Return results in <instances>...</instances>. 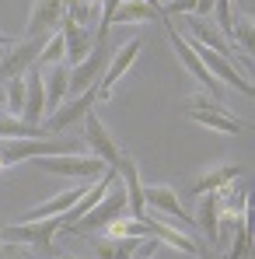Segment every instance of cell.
I'll use <instances>...</instances> for the list:
<instances>
[{"mask_svg": "<svg viewBox=\"0 0 255 259\" xmlns=\"http://www.w3.org/2000/svg\"><path fill=\"white\" fill-rule=\"evenodd\" d=\"M0 60H4V46H0Z\"/></svg>", "mask_w": 255, "mask_h": 259, "instance_id": "obj_32", "label": "cell"}, {"mask_svg": "<svg viewBox=\"0 0 255 259\" xmlns=\"http://www.w3.org/2000/svg\"><path fill=\"white\" fill-rule=\"evenodd\" d=\"M101 235H105V238H150L147 221H143V217H129V214L109 221V224L101 228Z\"/></svg>", "mask_w": 255, "mask_h": 259, "instance_id": "obj_21", "label": "cell"}, {"mask_svg": "<svg viewBox=\"0 0 255 259\" xmlns=\"http://www.w3.org/2000/svg\"><path fill=\"white\" fill-rule=\"evenodd\" d=\"M67 18V0H35L32 4V14H28V25H25V39H35V35H53Z\"/></svg>", "mask_w": 255, "mask_h": 259, "instance_id": "obj_8", "label": "cell"}, {"mask_svg": "<svg viewBox=\"0 0 255 259\" xmlns=\"http://www.w3.org/2000/svg\"><path fill=\"white\" fill-rule=\"evenodd\" d=\"M192 221H196V228L207 231V242L217 249V238H220V207H217V193H203V196H199V207H196Z\"/></svg>", "mask_w": 255, "mask_h": 259, "instance_id": "obj_17", "label": "cell"}, {"mask_svg": "<svg viewBox=\"0 0 255 259\" xmlns=\"http://www.w3.org/2000/svg\"><path fill=\"white\" fill-rule=\"evenodd\" d=\"M126 207H129L126 189H123V186H119V179H116V182L109 186V193H105V196H101V200H98V203H94V207H91V210H87V214L81 217L70 231H74V235H91V231H101L109 221H116V217L126 214Z\"/></svg>", "mask_w": 255, "mask_h": 259, "instance_id": "obj_2", "label": "cell"}, {"mask_svg": "<svg viewBox=\"0 0 255 259\" xmlns=\"http://www.w3.org/2000/svg\"><path fill=\"white\" fill-rule=\"evenodd\" d=\"M94 98H98V91L94 88H87V91H81V95H74L70 102H63L49 119H45V133L53 137V133H60V130L74 126V123H81L87 112H91V105H94Z\"/></svg>", "mask_w": 255, "mask_h": 259, "instance_id": "obj_10", "label": "cell"}, {"mask_svg": "<svg viewBox=\"0 0 255 259\" xmlns=\"http://www.w3.org/2000/svg\"><path fill=\"white\" fill-rule=\"evenodd\" d=\"M217 207L220 214H245L248 210V186H241L238 179L217 189Z\"/></svg>", "mask_w": 255, "mask_h": 259, "instance_id": "obj_19", "label": "cell"}, {"mask_svg": "<svg viewBox=\"0 0 255 259\" xmlns=\"http://www.w3.org/2000/svg\"><path fill=\"white\" fill-rule=\"evenodd\" d=\"M161 14H196V0H168L161 4Z\"/></svg>", "mask_w": 255, "mask_h": 259, "instance_id": "obj_27", "label": "cell"}, {"mask_svg": "<svg viewBox=\"0 0 255 259\" xmlns=\"http://www.w3.org/2000/svg\"><path fill=\"white\" fill-rule=\"evenodd\" d=\"M0 46H4V49H7V46H18V39H14V35H7V32H0Z\"/></svg>", "mask_w": 255, "mask_h": 259, "instance_id": "obj_30", "label": "cell"}, {"mask_svg": "<svg viewBox=\"0 0 255 259\" xmlns=\"http://www.w3.org/2000/svg\"><path fill=\"white\" fill-rule=\"evenodd\" d=\"M150 18H158V11L150 4H143V0H123L116 7V14H112V25H140V21H150Z\"/></svg>", "mask_w": 255, "mask_h": 259, "instance_id": "obj_23", "label": "cell"}, {"mask_svg": "<svg viewBox=\"0 0 255 259\" xmlns=\"http://www.w3.org/2000/svg\"><path fill=\"white\" fill-rule=\"evenodd\" d=\"M45 112V88H42V74L39 70H25V112L21 119L25 123H39Z\"/></svg>", "mask_w": 255, "mask_h": 259, "instance_id": "obj_16", "label": "cell"}, {"mask_svg": "<svg viewBox=\"0 0 255 259\" xmlns=\"http://www.w3.org/2000/svg\"><path fill=\"white\" fill-rule=\"evenodd\" d=\"M60 32H63V42H67V67L81 63L87 53H91V46H94V35L87 28H81V25H74L70 18H63Z\"/></svg>", "mask_w": 255, "mask_h": 259, "instance_id": "obj_13", "label": "cell"}, {"mask_svg": "<svg viewBox=\"0 0 255 259\" xmlns=\"http://www.w3.org/2000/svg\"><path fill=\"white\" fill-rule=\"evenodd\" d=\"M28 137H39V140H49L45 126L39 123H25L11 112H0V140H28Z\"/></svg>", "mask_w": 255, "mask_h": 259, "instance_id": "obj_18", "label": "cell"}, {"mask_svg": "<svg viewBox=\"0 0 255 259\" xmlns=\"http://www.w3.org/2000/svg\"><path fill=\"white\" fill-rule=\"evenodd\" d=\"M4 102H7V98H4V88H0V105H4Z\"/></svg>", "mask_w": 255, "mask_h": 259, "instance_id": "obj_31", "label": "cell"}, {"mask_svg": "<svg viewBox=\"0 0 255 259\" xmlns=\"http://www.w3.org/2000/svg\"><path fill=\"white\" fill-rule=\"evenodd\" d=\"M234 179H241V165H213V168H203V172L189 182V193H192V196L217 193L220 186H227V182H234Z\"/></svg>", "mask_w": 255, "mask_h": 259, "instance_id": "obj_12", "label": "cell"}, {"mask_svg": "<svg viewBox=\"0 0 255 259\" xmlns=\"http://www.w3.org/2000/svg\"><path fill=\"white\" fill-rule=\"evenodd\" d=\"M105 67H109V46H105V42H94L84 60L70 67V84H67V95L74 98V95H81V91H87V88H98L101 74H105Z\"/></svg>", "mask_w": 255, "mask_h": 259, "instance_id": "obj_3", "label": "cell"}, {"mask_svg": "<svg viewBox=\"0 0 255 259\" xmlns=\"http://www.w3.org/2000/svg\"><path fill=\"white\" fill-rule=\"evenodd\" d=\"M140 46H143V39L136 35V39H129V42H123V49H116V56H112V63L105 67V74H101V81H98V98L101 102H109L112 98V88L119 84L123 77L129 74V67L136 63V56H140Z\"/></svg>", "mask_w": 255, "mask_h": 259, "instance_id": "obj_5", "label": "cell"}, {"mask_svg": "<svg viewBox=\"0 0 255 259\" xmlns=\"http://www.w3.org/2000/svg\"><path fill=\"white\" fill-rule=\"evenodd\" d=\"M143 207L158 210V217L175 221V224H189V228L196 224L192 214H185V207H182V200L171 186H143Z\"/></svg>", "mask_w": 255, "mask_h": 259, "instance_id": "obj_7", "label": "cell"}, {"mask_svg": "<svg viewBox=\"0 0 255 259\" xmlns=\"http://www.w3.org/2000/svg\"><path fill=\"white\" fill-rule=\"evenodd\" d=\"M35 168H42L49 175H63V179H81V182H94L105 175V161L94 154H49V158H32Z\"/></svg>", "mask_w": 255, "mask_h": 259, "instance_id": "obj_1", "label": "cell"}, {"mask_svg": "<svg viewBox=\"0 0 255 259\" xmlns=\"http://www.w3.org/2000/svg\"><path fill=\"white\" fill-rule=\"evenodd\" d=\"M231 231L234 238H227V256L224 259H245L252 249V235H248V210L245 214H231Z\"/></svg>", "mask_w": 255, "mask_h": 259, "instance_id": "obj_20", "label": "cell"}, {"mask_svg": "<svg viewBox=\"0 0 255 259\" xmlns=\"http://www.w3.org/2000/svg\"><path fill=\"white\" fill-rule=\"evenodd\" d=\"M67 84H70V67L67 63H53L42 70V88H45V109H60L67 98Z\"/></svg>", "mask_w": 255, "mask_h": 259, "instance_id": "obj_15", "label": "cell"}, {"mask_svg": "<svg viewBox=\"0 0 255 259\" xmlns=\"http://www.w3.org/2000/svg\"><path fill=\"white\" fill-rule=\"evenodd\" d=\"M143 221H147V231H150V238H158L161 245H171V249H178V252H189V256H196V235H189V231H182L178 224H171V221H165V217H147L140 214Z\"/></svg>", "mask_w": 255, "mask_h": 259, "instance_id": "obj_11", "label": "cell"}, {"mask_svg": "<svg viewBox=\"0 0 255 259\" xmlns=\"http://www.w3.org/2000/svg\"><path fill=\"white\" fill-rule=\"evenodd\" d=\"M0 238H4V235H0ZM0 259H39V249H32L28 242L7 238V242H0Z\"/></svg>", "mask_w": 255, "mask_h": 259, "instance_id": "obj_25", "label": "cell"}, {"mask_svg": "<svg viewBox=\"0 0 255 259\" xmlns=\"http://www.w3.org/2000/svg\"><path fill=\"white\" fill-rule=\"evenodd\" d=\"M0 235H4V224H0Z\"/></svg>", "mask_w": 255, "mask_h": 259, "instance_id": "obj_33", "label": "cell"}, {"mask_svg": "<svg viewBox=\"0 0 255 259\" xmlns=\"http://www.w3.org/2000/svg\"><path fill=\"white\" fill-rule=\"evenodd\" d=\"M53 63H67V42H63V32H60V28L45 39V46L39 49V56H35V63H32V70L42 74L45 67H53Z\"/></svg>", "mask_w": 255, "mask_h": 259, "instance_id": "obj_22", "label": "cell"}, {"mask_svg": "<svg viewBox=\"0 0 255 259\" xmlns=\"http://www.w3.org/2000/svg\"><path fill=\"white\" fill-rule=\"evenodd\" d=\"M196 259H224V256H220V252H217L213 245H207V242H199V245H196Z\"/></svg>", "mask_w": 255, "mask_h": 259, "instance_id": "obj_28", "label": "cell"}, {"mask_svg": "<svg viewBox=\"0 0 255 259\" xmlns=\"http://www.w3.org/2000/svg\"><path fill=\"white\" fill-rule=\"evenodd\" d=\"M231 39H238L241 53H248V49H252V18H238V21L231 25Z\"/></svg>", "mask_w": 255, "mask_h": 259, "instance_id": "obj_26", "label": "cell"}, {"mask_svg": "<svg viewBox=\"0 0 255 259\" xmlns=\"http://www.w3.org/2000/svg\"><path fill=\"white\" fill-rule=\"evenodd\" d=\"M0 168H4V161H0Z\"/></svg>", "mask_w": 255, "mask_h": 259, "instance_id": "obj_34", "label": "cell"}, {"mask_svg": "<svg viewBox=\"0 0 255 259\" xmlns=\"http://www.w3.org/2000/svg\"><path fill=\"white\" fill-rule=\"evenodd\" d=\"M4 98H7V102H4V105H7V112L21 119V112H25V74L7 81V88H4Z\"/></svg>", "mask_w": 255, "mask_h": 259, "instance_id": "obj_24", "label": "cell"}, {"mask_svg": "<svg viewBox=\"0 0 255 259\" xmlns=\"http://www.w3.org/2000/svg\"><path fill=\"white\" fill-rule=\"evenodd\" d=\"M189 116H192V123H199V126H207V130H217V133H241V130H248L245 119L231 116L227 109H189Z\"/></svg>", "mask_w": 255, "mask_h": 259, "instance_id": "obj_14", "label": "cell"}, {"mask_svg": "<svg viewBox=\"0 0 255 259\" xmlns=\"http://www.w3.org/2000/svg\"><path fill=\"white\" fill-rule=\"evenodd\" d=\"M81 123H84V144L91 147V154H94V158H101L109 168H116V165H119V158H123V147L112 140V133L105 130V123L94 116V109L87 112Z\"/></svg>", "mask_w": 255, "mask_h": 259, "instance_id": "obj_6", "label": "cell"}, {"mask_svg": "<svg viewBox=\"0 0 255 259\" xmlns=\"http://www.w3.org/2000/svg\"><path fill=\"white\" fill-rule=\"evenodd\" d=\"M213 14V0H196V18H207Z\"/></svg>", "mask_w": 255, "mask_h": 259, "instance_id": "obj_29", "label": "cell"}, {"mask_svg": "<svg viewBox=\"0 0 255 259\" xmlns=\"http://www.w3.org/2000/svg\"><path fill=\"white\" fill-rule=\"evenodd\" d=\"M165 25H168V39H171V46H175V53H178V60L185 63V70H189V74H192V77H196L199 84L207 88V95H210V98L224 102V84H217V81L210 77V70H207V67H203V60L196 56L192 42H189L185 35H178L175 28H171V21H168V18H165Z\"/></svg>", "mask_w": 255, "mask_h": 259, "instance_id": "obj_4", "label": "cell"}, {"mask_svg": "<svg viewBox=\"0 0 255 259\" xmlns=\"http://www.w3.org/2000/svg\"><path fill=\"white\" fill-rule=\"evenodd\" d=\"M49 35H35V39H18V46H11V53L0 60V81H11V77H21L32 63H35V56H39V49L45 46Z\"/></svg>", "mask_w": 255, "mask_h": 259, "instance_id": "obj_9", "label": "cell"}]
</instances>
